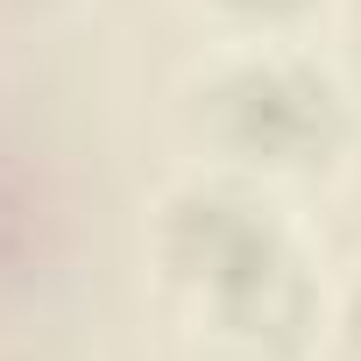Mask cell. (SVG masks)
<instances>
[{
	"label": "cell",
	"mask_w": 361,
	"mask_h": 361,
	"mask_svg": "<svg viewBox=\"0 0 361 361\" xmlns=\"http://www.w3.org/2000/svg\"><path fill=\"white\" fill-rule=\"evenodd\" d=\"M347 114H340V85L312 64H283V57H262V64H234L227 78H213L206 92V135L241 156V163H262V170H305V163H326L333 142H340Z\"/></svg>",
	"instance_id": "1"
},
{
	"label": "cell",
	"mask_w": 361,
	"mask_h": 361,
	"mask_svg": "<svg viewBox=\"0 0 361 361\" xmlns=\"http://www.w3.org/2000/svg\"><path fill=\"white\" fill-rule=\"evenodd\" d=\"M156 255H163V269L185 290H199L206 305H220L227 290L255 283L283 255V234H276V220L255 199L206 185V192H177L170 199V213L156 227Z\"/></svg>",
	"instance_id": "2"
},
{
	"label": "cell",
	"mask_w": 361,
	"mask_h": 361,
	"mask_svg": "<svg viewBox=\"0 0 361 361\" xmlns=\"http://www.w3.org/2000/svg\"><path fill=\"white\" fill-rule=\"evenodd\" d=\"M213 319L248 361H290L305 347V333H312V276H305V262L283 248L255 283L227 290L213 305Z\"/></svg>",
	"instance_id": "3"
},
{
	"label": "cell",
	"mask_w": 361,
	"mask_h": 361,
	"mask_svg": "<svg viewBox=\"0 0 361 361\" xmlns=\"http://www.w3.org/2000/svg\"><path fill=\"white\" fill-rule=\"evenodd\" d=\"M29 248H36V213H29V199L8 185V177H0V276H22Z\"/></svg>",
	"instance_id": "4"
},
{
	"label": "cell",
	"mask_w": 361,
	"mask_h": 361,
	"mask_svg": "<svg viewBox=\"0 0 361 361\" xmlns=\"http://www.w3.org/2000/svg\"><path fill=\"white\" fill-rule=\"evenodd\" d=\"M227 15H241V22H290V15H305L312 0H220Z\"/></svg>",
	"instance_id": "5"
},
{
	"label": "cell",
	"mask_w": 361,
	"mask_h": 361,
	"mask_svg": "<svg viewBox=\"0 0 361 361\" xmlns=\"http://www.w3.org/2000/svg\"><path fill=\"white\" fill-rule=\"evenodd\" d=\"M340 333H347V361H361V290H354V305H347V326H340Z\"/></svg>",
	"instance_id": "6"
},
{
	"label": "cell",
	"mask_w": 361,
	"mask_h": 361,
	"mask_svg": "<svg viewBox=\"0 0 361 361\" xmlns=\"http://www.w3.org/2000/svg\"><path fill=\"white\" fill-rule=\"evenodd\" d=\"M8 8H36V0H8Z\"/></svg>",
	"instance_id": "7"
},
{
	"label": "cell",
	"mask_w": 361,
	"mask_h": 361,
	"mask_svg": "<svg viewBox=\"0 0 361 361\" xmlns=\"http://www.w3.org/2000/svg\"><path fill=\"white\" fill-rule=\"evenodd\" d=\"M354 8H361V0H354Z\"/></svg>",
	"instance_id": "8"
}]
</instances>
